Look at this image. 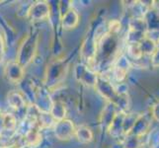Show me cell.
Segmentation results:
<instances>
[{
  "instance_id": "obj_1",
  "label": "cell",
  "mask_w": 159,
  "mask_h": 148,
  "mask_svg": "<svg viewBox=\"0 0 159 148\" xmlns=\"http://www.w3.org/2000/svg\"><path fill=\"white\" fill-rule=\"evenodd\" d=\"M95 88L104 99H106L108 103L114 104L115 106L118 107L120 111L125 113V111L129 109L128 95H120L117 91L116 86H114L106 78L99 76Z\"/></svg>"
},
{
  "instance_id": "obj_2",
  "label": "cell",
  "mask_w": 159,
  "mask_h": 148,
  "mask_svg": "<svg viewBox=\"0 0 159 148\" xmlns=\"http://www.w3.org/2000/svg\"><path fill=\"white\" fill-rule=\"evenodd\" d=\"M38 46L37 35H29L26 37L18 52V63L22 67L27 66L34 58Z\"/></svg>"
},
{
  "instance_id": "obj_3",
  "label": "cell",
  "mask_w": 159,
  "mask_h": 148,
  "mask_svg": "<svg viewBox=\"0 0 159 148\" xmlns=\"http://www.w3.org/2000/svg\"><path fill=\"white\" fill-rule=\"evenodd\" d=\"M74 76L78 82L88 87H96L99 79V76L95 71L84 63L76 65L74 68Z\"/></svg>"
},
{
  "instance_id": "obj_4",
  "label": "cell",
  "mask_w": 159,
  "mask_h": 148,
  "mask_svg": "<svg viewBox=\"0 0 159 148\" xmlns=\"http://www.w3.org/2000/svg\"><path fill=\"white\" fill-rule=\"evenodd\" d=\"M75 125L72 120L64 119L54 124V135L59 140H69L75 134Z\"/></svg>"
},
{
  "instance_id": "obj_5",
  "label": "cell",
  "mask_w": 159,
  "mask_h": 148,
  "mask_svg": "<svg viewBox=\"0 0 159 148\" xmlns=\"http://www.w3.org/2000/svg\"><path fill=\"white\" fill-rule=\"evenodd\" d=\"M51 13L50 5L46 1H38L31 5L28 16L32 21H43L48 18Z\"/></svg>"
},
{
  "instance_id": "obj_6",
  "label": "cell",
  "mask_w": 159,
  "mask_h": 148,
  "mask_svg": "<svg viewBox=\"0 0 159 148\" xmlns=\"http://www.w3.org/2000/svg\"><path fill=\"white\" fill-rule=\"evenodd\" d=\"M119 112H120V110L118 109V107L115 106L114 104L107 102V105L104 107L103 112L101 114V118H100L102 127L105 128L108 130V128L114 122V119L117 117Z\"/></svg>"
},
{
  "instance_id": "obj_7",
  "label": "cell",
  "mask_w": 159,
  "mask_h": 148,
  "mask_svg": "<svg viewBox=\"0 0 159 148\" xmlns=\"http://www.w3.org/2000/svg\"><path fill=\"white\" fill-rule=\"evenodd\" d=\"M43 136L40 132V129L37 128H31L27 132L20 138L23 146H29L31 148L38 147L42 142Z\"/></svg>"
},
{
  "instance_id": "obj_8",
  "label": "cell",
  "mask_w": 159,
  "mask_h": 148,
  "mask_svg": "<svg viewBox=\"0 0 159 148\" xmlns=\"http://www.w3.org/2000/svg\"><path fill=\"white\" fill-rule=\"evenodd\" d=\"M125 112L120 111L119 114H117V117L115 118L114 122L112 124L110 125V128H108V132L110 135L114 138H119L122 137L124 135L125 136V128H124V123H125Z\"/></svg>"
},
{
  "instance_id": "obj_9",
  "label": "cell",
  "mask_w": 159,
  "mask_h": 148,
  "mask_svg": "<svg viewBox=\"0 0 159 148\" xmlns=\"http://www.w3.org/2000/svg\"><path fill=\"white\" fill-rule=\"evenodd\" d=\"M129 69V61L128 58L122 56H120L114 66V77L118 82H122L127 75Z\"/></svg>"
},
{
  "instance_id": "obj_10",
  "label": "cell",
  "mask_w": 159,
  "mask_h": 148,
  "mask_svg": "<svg viewBox=\"0 0 159 148\" xmlns=\"http://www.w3.org/2000/svg\"><path fill=\"white\" fill-rule=\"evenodd\" d=\"M79 24V14L72 8L68 9L61 16V26L65 30H72Z\"/></svg>"
},
{
  "instance_id": "obj_11",
  "label": "cell",
  "mask_w": 159,
  "mask_h": 148,
  "mask_svg": "<svg viewBox=\"0 0 159 148\" xmlns=\"http://www.w3.org/2000/svg\"><path fill=\"white\" fill-rule=\"evenodd\" d=\"M149 127H150V123H149V119H147V117L145 114H139L134 125V128H131V130L128 134H134V135L141 137V136L144 135L146 133V131L149 129Z\"/></svg>"
},
{
  "instance_id": "obj_12",
  "label": "cell",
  "mask_w": 159,
  "mask_h": 148,
  "mask_svg": "<svg viewBox=\"0 0 159 148\" xmlns=\"http://www.w3.org/2000/svg\"><path fill=\"white\" fill-rule=\"evenodd\" d=\"M6 76L9 81L13 83H18L24 76V68L18 62L9 63L6 67Z\"/></svg>"
},
{
  "instance_id": "obj_13",
  "label": "cell",
  "mask_w": 159,
  "mask_h": 148,
  "mask_svg": "<svg viewBox=\"0 0 159 148\" xmlns=\"http://www.w3.org/2000/svg\"><path fill=\"white\" fill-rule=\"evenodd\" d=\"M74 136L76 137L80 143L83 144H88L94 138V134H93V131L89 127H87L85 124H81L78 125L75 129V134Z\"/></svg>"
},
{
  "instance_id": "obj_14",
  "label": "cell",
  "mask_w": 159,
  "mask_h": 148,
  "mask_svg": "<svg viewBox=\"0 0 159 148\" xmlns=\"http://www.w3.org/2000/svg\"><path fill=\"white\" fill-rule=\"evenodd\" d=\"M50 114H52V117L56 119V122L65 119V116H66V107H65V105L62 102L53 101Z\"/></svg>"
},
{
  "instance_id": "obj_15",
  "label": "cell",
  "mask_w": 159,
  "mask_h": 148,
  "mask_svg": "<svg viewBox=\"0 0 159 148\" xmlns=\"http://www.w3.org/2000/svg\"><path fill=\"white\" fill-rule=\"evenodd\" d=\"M140 47L143 52V56H153L155 53L156 49L158 47V42H156L154 39L146 36L143 40L140 42Z\"/></svg>"
},
{
  "instance_id": "obj_16",
  "label": "cell",
  "mask_w": 159,
  "mask_h": 148,
  "mask_svg": "<svg viewBox=\"0 0 159 148\" xmlns=\"http://www.w3.org/2000/svg\"><path fill=\"white\" fill-rule=\"evenodd\" d=\"M1 124L2 128L5 131H10V132H13L16 129V125H17V120L16 118L13 116L12 114L6 113L3 114L1 116Z\"/></svg>"
},
{
  "instance_id": "obj_17",
  "label": "cell",
  "mask_w": 159,
  "mask_h": 148,
  "mask_svg": "<svg viewBox=\"0 0 159 148\" xmlns=\"http://www.w3.org/2000/svg\"><path fill=\"white\" fill-rule=\"evenodd\" d=\"M8 103L14 110H20L25 107V100L18 92H10L8 94Z\"/></svg>"
},
{
  "instance_id": "obj_18",
  "label": "cell",
  "mask_w": 159,
  "mask_h": 148,
  "mask_svg": "<svg viewBox=\"0 0 159 148\" xmlns=\"http://www.w3.org/2000/svg\"><path fill=\"white\" fill-rule=\"evenodd\" d=\"M128 53L130 58L139 60L143 56V52L140 47V43H129L128 45Z\"/></svg>"
},
{
  "instance_id": "obj_19",
  "label": "cell",
  "mask_w": 159,
  "mask_h": 148,
  "mask_svg": "<svg viewBox=\"0 0 159 148\" xmlns=\"http://www.w3.org/2000/svg\"><path fill=\"white\" fill-rule=\"evenodd\" d=\"M109 29V34H111L113 36H116L118 33L120 31V22L118 20H113L109 23L108 26Z\"/></svg>"
},
{
  "instance_id": "obj_20",
  "label": "cell",
  "mask_w": 159,
  "mask_h": 148,
  "mask_svg": "<svg viewBox=\"0 0 159 148\" xmlns=\"http://www.w3.org/2000/svg\"><path fill=\"white\" fill-rule=\"evenodd\" d=\"M151 117L154 119L157 123H159V102H157L155 105H153L151 109Z\"/></svg>"
},
{
  "instance_id": "obj_21",
  "label": "cell",
  "mask_w": 159,
  "mask_h": 148,
  "mask_svg": "<svg viewBox=\"0 0 159 148\" xmlns=\"http://www.w3.org/2000/svg\"><path fill=\"white\" fill-rule=\"evenodd\" d=\"M4 56V46H3V41H2V38L0 36V62L3 58Z\"/></svg>"
},
{
  "instance_id": "obj_22",
  "label": "cell",
  "mask_w": 159,
  "mask_h": 148,
  "mask_svg": "<svg viewBox=\"0 0 159 148\" xmlns=\"http://www.w3.org/2000/svg\"><path fill=\"white\" fill-rule=\"evenodd\" d=\"M152 58H153V62H156L157 61V64H159V43H158V47L156 49L155 53L152 56Z\"/></svg>"
},
{
  "instance_id": "obj_23",
  "label": "cell",
  "mask_w": 159,
  "mask_h": 148,
  "mask_svg": "<svg viewBox=\"0 0 159 148\" xmlns=\"http://www.w3.org/2000/svg\"><path fill=\"white\" fill-rule=\"evenodd\" d=\"M2 148H18L16 145H9V146H5V147H2Z\"/></svg>"
},
{
  "instance_id": "obj_24",
  "label": "cell",
  "mask_w": 159,
  "mask_h": 148,
  "mask_svg": "<svg viewBox=\"0 0 159 148\" xmlns=\"http://www.w3.org/2000/svg\"><path fill=\"white\" fill-rule=\"evenodd\" d=\"M158 43H159V40H158Z\"/></svg>"
}]
</instances>
